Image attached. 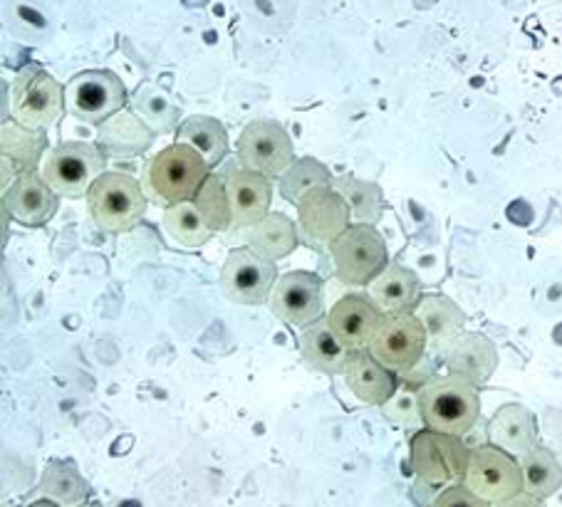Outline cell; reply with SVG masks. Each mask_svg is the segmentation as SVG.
Masks as SVG:
<instances>
[{"label":"cell","mask_w":562,"mask_h":507,"mask_svg":"<svg viewBox=\"0 0 562 507\" xmlns=\"http://www.w3.org/2000/svg\"><path fill=\"white\" fill-rule=\"evenodd\" d=\"M300 354L305 364L319 374H342L352 349L347 347L327 319H315L300 331Z\"/></svg>","instance_id":"44dd1931"},{"label":"cell","mask_w":562,"mask_h":507,"mask_svg":"<svg viewBox=\"0 0 562 507\" xmlns=\"http://www.w3.org/2000/svg\"><path fill=\"white\" fill-rule=\"evenodd\" d=\"M177 142L189 144L196 149L209 166H218L228 154V134L226 126L213 116H189L177 129Z\"/></svg>","instance_id":"83f0119b"},{"label":"cell","mask_w":562,"mask_h":507,"mask_svg":"<svg viewBox=\"0 0 562 507\" xmlns=\"http://www.w3.org/2000/svg\"><path fill=\"white\" fill-rule=\"evenodd\" d=\"M518 461L522 471V493L548 500L562 487V465L550 448L540 443L532 446Z\"/></svg>","instance_id":"4316f807"},{"label":"cell","mask_w":562,"mask_h":507,"mask_svg":"<svg viewBox=\"0 0 562 507\" xmlns=\"http://www.w3.org/2000/svg\"><path fill=\"white\" fill-rule=\"evenodd\" d=\"M25 507H63V505H60V503H55V500H50V497H45V500H35V503L25 505Z\"/></svg>","instance_id":"8d00e7d4"},{"label":"cell","mask_w":562,"mask_h":507,"mask_svg":"<svg viewBox=\"0 0 562 507\" xmlns=\"http://www.w3.org/2000/svg\"><path fill=\"white\" fill-rule=\"evenodd\" d=\"M409 458L414 475L424 485L446 487L463 481L469 467L471 448L461 441V436L424 428V431H416L412 436Z\"/></svg>","instance_id":"277c9868"},{"label":"cell","mask_w":562,"mask_h":507,"mask_svg":"<svg viewBox=\"0 0 562 507\" xmlns=\"http://www.w3.org/2000/svg\"><path fill=\"white\" fill-rule=\"evenodd\" d=\"M3 211L23 226H45L57 211V191L43 179V173H23L3 191Z\"/></svg>","instance_id":"9a60e30c"},{"label":"cell","mask_w":562,"mask_h":507,"mask_svg":"<svg viewBox=\"0 0 562 507\" xmlns=\"http://www.w3.org/2000/svg\"><path fill=\"white\" fill-rule=\"evenodd\" d=\"M414 315L424 325L426 342L431 349H446L467 327V315H463L461 307L443 295L422 297L416 302Z\"/></svg>","instance_id":"603a6c76"},{"label":"cell","mask_w":562,"mask_h":507,"mask_svg":"<svg viewBox=\"0 0 562 507\" xmlns=\"http://www.w3.org/2000/svg\"><path fill=\"white\" fill-rule=\"evenodd\" d=\"M127 104V87L110 70H90L65 84L67 112L87 124H102Z\"/></svg>","instance_id":"9c48e42d"},{"label":"cell","mask_w":562,"mask_h":507,"mask_svg":"<svg viewBox=\"0 0 562 507\" xmlns=\"http://www.w3.org/2000/svg\"><path fill=\"white\" fill-rule=\"evenodd\" d=\"M5 102L18 124L27 129H47L65 112V90L50 72L31 65L15 77Z\"/></svg>","instance_id":"5b68a950"},{"label":"cell","mask_w":562,"mask_h":507,"mask_svg":"<svg viewBox=\"0 0 562 507\" xmlns=\"http://www.w3.org/2000/svg\"><path fill=\"white\" fill-rule=\"evenodd\" d=\"M151 139V132L142 124L137 114L117 112L100 124V142H97V146H100L104 156L124 159V156H137L147 151Z\"/></svg>","instance_id":"cb8c5ba5"},{"label":"cell","mask_w":562,"mask_h":507,"mask_svg":"<svg viewBox=\"0 0 562 507\" xmlns=\"http://www.w3.org/2000/svg\"><path fill=\"white\" fill-rule=\"evenodd\" d=\"M87 209L104 233H124L137 226L147 211L142 183L124 171H104L87 193Z\"/></svg>","instance_id":"3957f363"},{"label":"cell","mask_w":562,"mask_h":507,"mask_svg":"<svg viewBox=\"0 0 562 507\" xmlns=\"http://www.w3.org/2000/svg\"><path fill=\"white\" fill-rule=\"evenodd\" d=\"M41 493L63 507H77L90 497V485L72 463L53 461L45 465L41 477Z\"/></svg>","instance_id":"f1b7e54d"},{"label":"cell","mask_w":562,"mask_h":507,"mask_svg":"<svg viewBox=\"0 0 562 507\" xmlns=\"http://www.w3.org/2000/svg\"><path fill=\"white\" fill-rule=\"evenodd\" d=\"M370 295L382 312L414 309L416 302L422 300L419 278L409 268L392 262L370 282Z\"/></svg>","instance_id":"d4e9b609"},{"label":"cell","mask_w":562,"mask_h":507,"mask_svg":"<svg viewBox=\"0 0 562 507\" xmlns=\"http://www.w3.org/2000/svg\"><path fill=\"white\" fill-rule=\"evenodd\" d=\"M270 307L288 325H310L323 317V280L305 270L285 272L270 292Z\"/></svg>","instance_id":"5bb4252c"},{"label":"cell","mask_w":562,"mask_h":507,"mask_svg":"<svg viewBox=\"0 0 562 507\" xmlns=\"http://www.w3.org/2000/svg\"><path fill=\"white\" fill-rule=\"evenodd\" d=\"M0 151H3V191L11 189V171L15 179L37 169L43 154L47 151V136L43 129H27V126L3 122L0 129Z\"/></svg>","instance_id":"d6986e66"},{"label":"cell","mask_w":562,"mask_h":507,"mask_svg":"<svg viewBox=\"0 0 562 507\" xmlns=\"http://www.w3.org/2000/svg\"><path fill=\"white\" fill-rule=\"evenodd\" d=\"M345 384L364 404L384 406L396 394V374L386 369L372 352L352 349L345 367Z\"/></svg>","instance_id":"ffe728a7"},{"label":"cell","mask_w":562,"mask_h":507,"mask_svg":"<svg viewBox=\"0 0 562 507\" xmlns=\"http://www.w3.org/2000/svg\"><path fill=\"white\" fill-rule=\"evenodd\" d=\"M384 312L372 300V295H345L342 300L335 302L333 309H329L327 322L347 347L364 349L370 347Z\"/></svg>","instance_id":"e0dca14e"},{"label":"cell","mask_w":562,"mask_h":507,"mask_svg":"<svg viewBox=\"0 0 562 507\" xmlns=\"http://www.w3.org/2000/svg\"><path fill=\"white\" fill-rule=\"evenodd\" d=\"M329 252H333L337 278L345 285H370L386 268V243L372 223H355Z\"/></svg>","instance_id":"ba28073f"},{"label":"cell","mask_w":562,"mask_h":507,"mask_svg":"<svg viewBox=\"0 0 562 507\" xmlns=\"http://www.w3.org/2000/svg\"><path fill=\"white\" fill-rule=\"evenodd\" d=\"M463 483L486 503H503L508 500V497L522 493L520 461L516 455H510L508 451H503V448L493 443L476 446L471 448Z\"/></svg>","instance_id":"8fae6325"},{"label":"cell","mask_w":562,"mask_h":507,"mask_svg":"<svg viewBox=\"0 0 562 507\" xmlns=\"http://www.w3.org/2000/svg\"><path fill=\"white\" fill-rule=\"evenodd\" d=\"M106 169V156L97 144L67 142L47 154L43 179L67 199H80L90 193L94 181Z\"/></svg>","instance_id":"8992f818"},{"label":"cell","mask_w":562,"mask_h":507,"mask_svg":"<svg viewBox=\"0 0 562 507\" xmlns=\"http://www.w3.org/2000/svg\"><path fill=\"white\" fill-rule=\"evenodd\" d=\"M278 282L276 262L254 248H234L221 270L223 297L236 305H263Z\"/></svg>","instance_id":"4fadbf2b"},{"label":"cell","mask_w":562,"mask_h":507,"mask_svg":"<svg viewBox=\"0 0 562 507\" xmlns=\"http://www.w3.org/2000/svg\"><path fill=\"white\" fill-rule=\"evenodd\" d=\"M434 507H491V503L483 500V497H479L467 483L461 481V483L446 485L443 491L436 495Z\"/></svg>","instance_id":"e575fe53"},{"label":"cell","mask_w":562,"mask_h":507,"mask_svg":"<svg viewBox=\"0 0 562 507\" xmlns=\"http://www.w3.org/2000/svg\"><path fill=\"white\" fill-rule=\"evenodd\" d=\"M164 230L169 233L171 240H177L183 248H201L211 240L213 230L206 221L201 218L199 209L193 201L173 203L164 213Z\"/></svg>","instance_id":"f546056e"},{"label":"cell","mask_w":562,"mask_h":507,"mask_svg":"<svg viewBox=\"0 0 562 507\" xmlns=\"http://www.w3.org/2000/svg\"><path fill=\"white\" fill-rule=\"evenodd\" d=\"M248 248H254L258 256L268 260H283L297 248V228L285 213H268V216L248 228Z\"/></svg>","instance_id":"484cf974"},{"label":"cell","mask_w":562,"mask_h":507,"mask_svg":"<svg viewBox=\"0 0 562 507\" xmlns=\"http://www.w3.org/2000/svg\"><path fill=\"white\" fill-rule=\"evenodd\" d=\"M137 112L144 114L149 120V124L154 129H169V124H173V110L171 106L164 102V97L151 90V87H142L139 94H137Z\"/></svg>","instance_id":"836d02e7"},{"label":"cell","mask_w":562,"mask_h":507,"mask_svg":"<svg viewBox=\"0 0 562 507\" xmlns=\"http://www.w3.org/2000/svg\"><path fill=\"white\" fill-rule=\"evenodd\" d=\"M193 206L199 209L201 218L209 223L213 233H223L234 226V213H231L228 189L218 173H209L203 187L193 196Z\"/></svg>","instance_id":"4dcf8cb0"},{"label":"cell","mask_w":562,"mask_h":507,"mask_svg":"<svg viewBox=\"0 0 562 507\" xmlns=\"http://www.w3.org/2000/svg\"><path fill=\"white\" fill-rule=\"evenodd\" d=\"M488 441L510 455H526L538 446V424L522 404L501 406L488 424Z\"/></svg>","instance_id":"7402d4cb"},{"label":"cell","mask_w":562,"mask_h":507,"mask_svg":"<svg viewBox=\"0 0 562 507\" xmlns=\"http://www.w3.org/2000/svg\"><path fill=\"white\" fill-rule=\"evenodd\" d=\"M443 352L446 369L473 386L486 384L498 367L496 345L481 331H461Z\"/></svg>","instance_id":"2e32d148"},{"label":"cell","mask_w":562,"mask_h":507,"mask_svg":"<svg viewBox=\"0 0 562 507\" xmlns=\"http://www.w3.org/2000/svg\"><path fill=\"white\" fill-rule=\"evenodd\" d=\"M491 507H546V505H542V500H538V497H532L528 493H518V495L508 497V500L496 503Z\"/></svg>","instance_id":"d590c367"},{"label":"cell","mask_w":562,"mask_h":507,"mask_svg":"<svg viewBox=\"0 0 562 507\" xmlns=\"http://www.w3.org/2000/svg\"><path fill=\"white\" fill-rule=\"evenodd\" d=\"M426 347L429 342H426L424 325L414 312L406 309L384 312L370 342V352L394 374H406L422 362Z\"/></svg>","instance_id":"52a82bcc"},{"label":"cell","mask_w":562,"mask_h":507,"mask_svg":"<svg viewBox=\"0 0 562 507\" xmlns=\"http://www.w3.org/2000/svg\"><path fill=\"white\" fill-rule=\"evenodd\" d=\"M209 173V161L193 146L177 142L154 156L144 181H147L154 201L173 206L181 201H193Z\"/></svg>","instance_id":"7a4b0ae2"},{"label":"cell","mask_w":562,"mask_h":507,"mask_svg":"<svg viewBox=\"0 0 562 507\" xmlns=\"http://www.w3.org/2000/svg\"><path fill=\"white\" fill-rule=\"evenodd\" d=\"M238 161L244 169L263 173L268 179L283 177L295 164V146L290 134L273 120L250 122L236 144Z\"/></svg>","instance_id":"7c38bea8"},{"label":"cell","mask_w":562,"mask_h":507,"mask_svg":"<svg viewBox=\"0 0 562 507\" xmlns=\"http://www.w3.org/2000/svg\"><path fill=\"white\" fill-rule=\"evenodd\" d=\"M319 187H333V177H329L327 166L317 159H300L280 177V193H283L285 201L295 203V206L307 191Z\"/></svg>","instance_id":"d6a6232c"},{"label":"cell","mask_w":562,"mask_h":507,"mask_svg":"<svg viewBox=\"0 0 562 507\" xmlns=\"http://www.w3.org/2000/svg\"><path fill=\"white\" fill-rule=\"evenodd\" d=\"M234 228H254L270 213L273 203V183L268 177L250 169H238L226 179Z\"/></svg>","instance_id":"ac0fdd59"},{"label":"cell","mask_w":562,"mask_h":507,"mask_svg":"<svg viewBox=\"0 0 562 507\" xmlns=\"http://www.w3.org/2000/svg\"><path fill=\"white\" fill-rule=\"evenodd\" d=\"M120 507H142L137 500H124Z\"/></svg>","instance_id":"74e56055"},{"label":"cell","mask_w":562,"mask_h":507,"mask_svg":"<svg viewBox=\"0 0 562 507\" xmlns=\"http://www.w3.org/2000/svg\"><path fill=\"white\" fill-rule=\"evenodd\" d=\"M333 189L342 193V199L350 203L352 218L357 223H374L382 216V193L374 183L360 181L355 177H340L333 181Z\"/></svg>","instance_id":"1f68e13d"},{"label":"cell","mask_w":562,"mask_h":507,"mask_svg":"<svg viewBox=\"0 0 562 507\" xmlns=\"http://www.w3.org/2000/svg\"><path fill=\"white\" fill-rule=\"evenodd\" d=\"M350 203L333 187L307 191L297 201V226L305 233V240L315 250H333L342 233L352 226Z\"/></svg>","instance_id":"30bf717a"},{"label":"cell","mask_w":562,"mask_h":507,"mask_svg":"<svg viewBox=\"0 0 562 507\" xmlns=\"http://www.w3.org/2000/svg\"><path fill=\"white\" fill-rule=\"evenodd\" d=\"M77 507H102L100 503H82V505H77Z\"/></svg>","instance_id":"f35d334b"},{"label":"cell","mask_w":562,"mask_h":507,"mask_svg":"<svg viewBox=\"0 0 562 507\" xmlns=\"http://www.w3.org/2000/svg\"><path fill=\"white\" fill-rule=\"evenodd\" d=\"M419 414L426 428L434 431L467 436L479 421L481 396L479 386L457 374L431 379L419 388Z\"/></svg>","instance_id":"6da1fadb"}]
</instances>
